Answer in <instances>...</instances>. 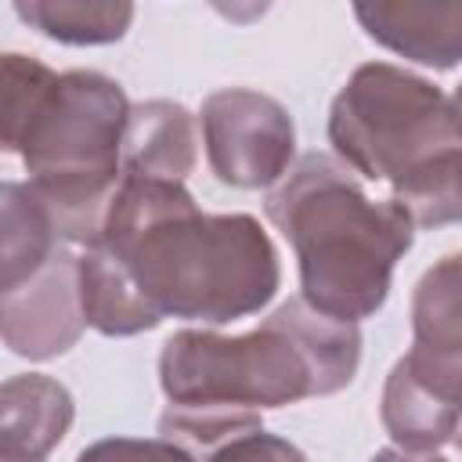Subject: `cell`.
Masks as SVG:
<instances>
[{
  "label": "cell",
  "mask_w": 462,
  "mask_h": 462,
  "mask_svg": "<svg viewBox=\"0 0 462 462\" xmlns=\"http://www.w3.org/2000/svg\"><path fill=\"white\" fill-rule=\"evenodd\" d=\"M354 18L361 29L386 51L430 65V69H455L462 58V4H411V0H379V4H354Z\"/></svg>",
  "instance_id": "9"
},
{
  "label": "cell",
  "mask_w": 462,
  "mask_h": 462,
  "mask_svg": "<svg viewBox=\"0 0 462 462\" xmlns=\"http://www.w3.org/2000/svg\"><path fill=\"white\" fill-rule=\"evenodd\" d=\"M328 144L350 173L386 180L397 191L458 152V108L430 79L390 61H368L332 97Z\"/></svg>",
  "instance_id": "5"
},
{
  "label": "cell",
  "mask_w": 462,
  "mask_h": 462,
  "mask_svg": "<svg viewBox=\"0 0 462 462\" xmlns=\"http://www.w3.org/2000/svg\"><path fill=\"white\" fill-rule=\"evenodd\" d=\"M263 209L300 260V300L346 325L372 318L386 303L393 267L415 242L404 209L372 199L325 152H307L289 166Z\"/></svg>",
  "instance_id": "3"
},
{
  "label": "cell",
  "mask_w": 462,
  "mask_h": 462,
  "mask_svg": "<svg viewBox=\"0 0 462 462\" xmlns=\"http://www.w3.org/2000/svg\"><path fill=\"white\" fill-rule=\"evenodd\" d=\"M76 282H79L83 321L101 336L123 339V336L152 332L159 325V318L144 307V300L137 296L123 267L97 242L83 245V253L76 256Z\"/></svg>",
  "instance_id": "12"
},
{
  "label": "cell",
  "mask_w": 462,
  "mask_h": 462,
  "mask_svg": "<svg viewBox=\"0 0 462 462\" xmlns=\"http://www.w3.org/2000/svg\"><path fill=\"white\" fill-rule=\"evenodd\" d=\"M368 462H448V458H440L437 451H401V448H383V451H375Z\"/></svg>",
  "instance_id": "19"
},
{
  "label": "cell",
  "mask_w": 462,
  "mask_h": 462,
  "mask_svg": "<svg viewBox=\"0 0 462 462\" xmlns=\"http://www.w3.org/2000/svg\"><path fill=\"white\" fill-rule=\"evenodd\" d=\"M199 162V130L195 116L180 101H141L130 105L119 170L123 177H148L184 184Z\"/></svg>",
  "instance_id": "10"
},
{
  "label": "cell",
  "mask_w": 462,
  "mask_h": 462,
  "mask_svg": "<svg viewBox=\"0 0 462 462\" xmlns=\"http://www.w3.org/2000/svg\"><path fill=\"white\" fill-rule=\"evenodd\" d=\"M130 101L126 90L94 69L61 72L51 101L22 144L32 195L43 202L58 242L90 245L119 188V152Z\"/></svg>",
  "instance_id": "4"
},
{
  "label": "cell",
  "mask_w": 462,
  "mask_h": 462,
  "mask_svg": "<svg viewBox=\"0 0 462 462\" xmlns=\"http://www.w3.org/2000/svg\"><path fill=\"white\" fill-rule=\"evenodd\" d=\"M206 462H307V455L285 437H274L260 426V430H245L220 440L217 448H209Z\"/></svg>",
  "instance_id": "18"
},
{
  "label": "cell",
  "mask_w": 462,
  "mask_h": 462,
  "mask_svg": "<svg viewBox=\"0 0 462 462\" xmlns=\"http://www.w3.org/2000/svg\"><path fill=\"white\" fill-rule=\"evenodd\" d=\"M76 253L58 245L51 260L18 289L0 296V339L11 354L51 361L69 354L83 336Z\"/></svg>",
  "instance_id": "7"
},
{
  "label": "cell",
  "mask_w": 462,
  "mask_h": 462,
  "mask_svg": "<svg viewBox=\"0 0 462 462\" xmlns=\"http://www.w3.org/2000/svg\"><path fill=\"white\" fill-rule=\"evenodd\" d=\"M462 401V361L408 350L386 375L379 419L401 451H437L455 440Z\"/></svg>",
  "instance_id": "8"
},
{
  "label": "cell",
  "mask_w": 462,
  "mask_h": 462,
  "mask_svg": "<svg viewBox=\"0 0 462 462\" xmlns=\"http://www.w3.org/2000/svg\"><path fill=\"white\" fill-rule=\"evenodd\" d=\"M357 365V325L318 314L300 296L245 336L180 328L159 350V386L170 401L159 433L209 451L235 433L260 430L263 408L346 390Z\"/></svg>",
  "instance_id": "1"
},
{
  "label": "cell",
  "mask_w": 462,
  "mask_h": 462,
  "mask_svg": "<svg viewBox=\"0 0 462 462\" xmlns=\"http://www.w3.org/2000/svg\"><path fill=\"white\" fill-rule=\"evenodd\" d=\"M58 72L40 58L7 51L0 54V152H22L32 123L51 101Z\"/></svg>",
  "instance_id": "16"
},
{
  "label": "cell",
  "mask_w": 462,
  "mask_h": 462,
  "mask_svg": "<svg viewBox=\"0 0 462 462\" xmlns=\"http://www.w3.org/2000/svg\"><path fill=\"white\" fill-rule=\"evenodd\" d=\"M411 350L437 361H462V300H458V256L433 263L411 296Z\"/></svg>",
  "instance_id": "15"
},
{
  "label": "cell",
  "mask_w": 462,
  "mask_h": 462,
  "mask_svg": "<svg viewBox=\"0 0 462 462\" xmlns=\"http://www.w3.org/2000/svg\"><path fill=\"white\" fill-rule=\"evenodd\" d=\"M76 401L65 383L25 372L0 383V455L43 458L72 430Z\"/></svg>",
  "instance_id": "11"
},
{
  "label": "cell",
  "mask_w": 462,
  "mask_h": 462,
  "mask_svg": "<svg viewBox=\"0 0 462 462\" xmlns=\"http://www.w3.org/2000/svg\"><path fill=\"white\" fill-rule=\"evenodd\" d=\"M14 14L43 32L47 40L69 47H97L126 36L134 22V4L126 0H18Z\"/></svg>",
  "instance_id": "14"
},
{
  "label": "cell",
  "mask_w": 462,
  "mask_h": 462,
  "mask_svg": "<svg viewBox=\"0 0 462 462\" xmlns=\"http://www.w3.org/2000/svg\"><path fill=\"white\" fill-rule=\"evenodd\" d=\"M58 249L54 224L29 184L0 180V296L25 285Z\"/></svg>",
  "instance_id": "13"
},
{
  "label": "cell",
  "mask_w": 462,
  "mask_h": 462,
  "mask_svg": "<svg viewBox=\"0 0 462 462\" xmlns=\"http://www.w3.org/2000/svg\"><path fill=\"white\" fill-rule=\"evenodd\" d=\"M97 245L159 321L227 325L260 314L282 282L278 249L256 217L202 213L170 180L119 177Z\"/></svg>",
  "instance_id": "2"
},
{
  "label": "cell",
  "mask_w": 462,
  "mask_h": 462,
  "mask_svg": "<svg viewBox=\"0 0 462 462\" xmlns=\"http://www.w3.org/2000/svg\"><path fill=\"white\" fill-rule=\"evenodd\" d=\"M76 462H195L191 451L166 437H105L87 444Z\"/></svg>",
  "instance_id": "17"
},
{
  "label": "cell",
  "mask_w": 462,
  "mask_h": 462,
  "mask_svg": "<svg viewBox=\"0 0 462 462\" xmlns=\"http://www.w3.org/2000/svg\"><path fill=\"white\" fill-rule=\"evenodd\" d=\"M209 170L231 188L278 184L296 155V126L282 101L249 87H227L202 101L199 112Z\"/></svg>",
  "instance_id": "6"
},
{
  "label": "cell",
  "mask_w": 462,
  "mask_h": 462,
  "mask_svg": "<svg viewBox=\"0 0 462 462\" xmlns=\"http://www.w3.org/2000/svg\"><path fill=\"white\" fill-rule=\"evenodd\" d=\"M0 462H43V458H7V455H0Z\"/></svg>",
  "instance_id": "20"
}]
</instances>
